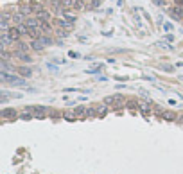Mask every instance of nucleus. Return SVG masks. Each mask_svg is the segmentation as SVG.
I'll return each mask as SVG.
<instances>
[{
  "mask_svg": "<svg viewBox=\"0 0 183 174\" xmlns=\"http://www.w3.org/2000/svg\"><path fill=\"white\" fill-rule=\"evenodd\" d=\"M0 79L6 81V83H9V84H13V86H24V84H25V79H20V77H16V75H9L6 70L0 72Z\"/></svg>",
  "mask_w": 183,
  "mask_h": 174,
  "instance_id": "f257e3e1",
  "label": "nucleus"
},
{
  "mask_svg": "<svg viewBox=\"0 0 183 174\" xmlns=\"http://www.w3.org/2000/svg\"><path fill=\"white\" fill-rule=\"evenodd\" d=\"M18 13H22L24 16H31V14H34V7L31 4H22L18 7Z\"/></svg>",
  "mask_w": 183,
  "mask_h": 174,
  "instance_id": "f03ea898",
  "label": "nucleus"
},
{
  "mask_svg": "<svg viewBox=\"0 0 183 174\" xmlns=\"http://www.w3.org/2000/svg\"><path fill=\"white\" fill-rule=\"evenodd\" d=\"M11 24H13V25H20V24H25V16L22 14V13L11 14Z\"/></svg>",
  "mask_w": 183,
  "mask_h": 174,
  "instance_id": "7ed1b4c3",
  "label": "nucleus"
},
{
  "mask_svg": "<svg viewBox=\"0 0 183 174\" xmlns=\"http://www.w3.org/2000/svg\"><path fill=\"white\" fill-rule=\"evenodd\" d=\"M9 45H13V38L9 34H2V38H0V49H7Z\"/></svg>",
  "mask_w": 183,
  "mask_h": 174,
  "instance_id": "20e7f679",
  "label": "nucleus"
},
{
  "mask_svg": "<svg viewBox=\"0 0 183 174\" xmlns=\"http://www.w3.org/2000/svg\"><path fill=\"white\" fill-rule=\"evenodd\" d=\"M34 16H36L38 20H41V22H49V20H50V13H49L47 9H41V11H38Z\"/></svg>",
  "mask_w": 183,
  "mask_h": 174,
  "instance_id": "39448f33",
  "label": "nucleus"
},
{
  "mask_svg": "<svg viewBox=\"0 0 183 174\" xmlns=\"http://www.w3.org/2000/svg\"><path fill=\"white\" fill-rule=\"evenodd\" d=\"M13 58H18L20 61H24V63H31V56L27 52H13Z\"/></svg>",
  "mask_w": 183,
  "mask_h": 174,
  "instance_id": "423d86ee",
  "label": "nucleus"
},
{
  "mask_svg": "<svg viewBox=\"0 0 183 174\" xmlns=\"http://www.w3.org/2000/svg\"><path fill=\"white\" fill-rule=\"evenodd\" d=\"M2 115L4 119H16L18 115H16V110H13V108H6V110H2Z\"/></svg>",
  "mask_w": 183,
  "mask_h": 174,
  "instance_id": "0eeeda50",
  "label": "nucleus"
},
{
  "mask_svg": "<svg viewBox=\"0 0 183 174\" xmlns=\"http://www.w3.org/2000/svg\"><path fill=\"white\" fill-rule=\"evenodd\" d=\"M11 38H13V41H18L20 40V36H22V32L18 31V27L16 25H11V29H9V32H7Z\"/></svg>",
  "mask_w": 183,
  "mask_h": 174,
  "instance_id": "6e6552de",
  "label": "nucleus"
},
{
  "mask_svg": "<svg viewBox=\"0 0 183 174\" xmlns=\"http://www.w3.org/2000/svg\"><path fill=\"white\" fill-rule=\"evenodd\" d=\"M171 14H172L176 20H181V18H183V7H179V6L171 7Z\"/></svg>",
  "mask_w": 183,
  "mask_h": 174,
  "instance_id": "1a4fd4ad",
  "label": "nucleus"
},
{
  "mask_svg": "<svg viewBox=\"0 0 183 174\" xmlns=\"http://www.w3.org/2000/svg\"><path fill=\"white\" fill-rule=\"evenodd\" d=\"M31 111H34L38 119H43L45 111H47V108H43V106H32V108H31Z\"/></svg>",
  "mask_w": 183,
  "mask_h": 174,
  "instance_id": "9d476101",
  "label": "nucleus"
},
{
  "mask_svg": "<svg viewBox=\"0 0 183 174\" xmlns=\"http://www.w3.org/2000/svg\"><path fill=\"white\" fill-rule=\"evenodd\" d=\"M95 111H97V117H104V115L108 113V104H106V102L99 104V106L95 108Z\"/></svg>",
  "mask_w": 183,
  "mask_h": 174,
  "instance_id": "9b49d317",
  "label": "nucleus"
},
{
  "mask_svg": "<svg viewBox=\"0 0 183 174\" xmlns=\"http://www.w3.org/2000/svg\"><path fill=\"white\" fill-rule=\"evenodd\" d=\"M54 25L56 27H63V29H70L72 27V22H68V20H56Z\"/></svg>",
  "mask_w": 183,
  "mask_h": 174,
  "instance_id": "f8f14e48",
  "label": "nucleus"
},
{
  "mask_svg": "<svg viewBox=\"0 0 183 174\" xmlns=\"http://www.w3.org/2000/svg\"><path fill=\"white\" fill-rule=\"evenodd\" d=\"M38 31H40V34H49V32H52V29H50V25L47 24V22H41V25L38 27Z\"/></svg>",
  "mask_w": 183,
  "mask_h": 174,
  "instance_id": "ddd939ff",
  "label": "nucleus"
},
{
  "mask_svg": "<svg viewBox=\"0 0 183 174\" xmlns=\"http://www.w3.org/2000/svg\"><path fill=\"white\" fill-rule=\"evenodd\" d=\"M156 45H158L160 49H165V50H171V49H172V47L169 45L167 40H160V41H156Z\"/></svg>",
  "mask_w": 183,
  "mask_h": 174,
  "instance_id": "4468645a",
  "label": "nucleus"
},
{
  "mask_svg": "<svg viewBox=\"0 0 183 174\" xmlns=\"http://www.w3.org/2000/svg\"><path fill=\"white\" fill-rule=\"evenodd\" d=\"M63 18H65V20H68V22H72V24L76 22V14H74V13H70V11H63Z\"/></svg>",
  "mask_w": 183,
  "mask_h": 174,
  "instance_id": "2eb2a0df",
  "label": "nucleus"
},
{
  "mask_svg": "<svg viewBox=\"0 0 183 174\" xmlns=\"http://www.w3.org/2000/svg\"><path fill=\"white\" fill-rule=\"evenodd\" d=\"M38 40H40V41L43 43V45H45V47H47V45H50V43H52V38H49L47 34H41V36H40Z\"/></svg>",
  "mask_w": 183,
  "mask_h": 174,
  "instance_id": "dca6fc26",
  "label": "nucleus"
},
{
  "mask_svg": "<svg viewBox=\"0 0 183 174\" xmlns=\"http://www.w3.org/2000/svg\"><path fill=\"white\" fill-rule=\"evenodd\" d=\"M18 72L24 75V77H31V74H32V70H31V68H27V67H20V68H18Z\"/></svg>",
  "mask_w": 183,
  "mask_h": 174,
  "instance_id": "f3484780",
  "label": "nucleus"
},
{
  "mask_svg": "<svg viewBox=\"0 0 183 174\" xmlns=\"http://www.w3.org/2000/svg\"><path fill=\"white\" fill-rule=\"evenodd\" d=\"M31 47H32L34 50H41V49H43L45 45H43V43H41L40 40H32V45H31Z\"/></svg>",
  "mask_w": 183,
  "mask_h": 174,
  "instance_id": "a211bd4d",
  "label": "nucleus"
},
{
  "mask_svg": "<svg viewBox=\"0 0 183 174\" xmlns=\"http://www.w3.org/2000/svg\"><path fill=\"white\" fill-rule=\"evenodd\" d=\"M63 7H76V0H61Z\"/></svg>",
  "mask_w": 183,
  "mask_h": 174,
  "instance_id": "6ab92c4d",
  "label": "nucleus"
},
{
  "mask_svg": "<svg viewBox=\"0 0 183 174\" xmlns=\"http://www.w3.org/2000/svg\"><path fill=\"white\" fill-rule=\"evenodd\" d=\"M140 110H142V113H149V110H151L149 102H140Z\"/></svg>",
  "mask_w": 183,
  "mask_h": 174,
  "instance_id": "aec40b11",
  "label": "nucleus"
},
{
  "mask_svg": "<svg viewBox=\"0 0 183 174\" xmlns=\"http://www.w3.org/2000/svg\"><path fill=\"white\" fill-rule=\"evenodd\" d=\"M164 119H165V120H174L176 115H174L172 111H164Z\"/></svg>",
  "mask_w": 183,
  "mask_h": 174,
  "instance_id": "412c9836",
  "label": "nucleus"
},
{
  "mask_svg": "<svg viewBox=\"0 0 183 174\" xmlns=\"http://www.w3.org/2000/svg\"><path fill=\"white\" fill-rule=\"evenodd\" d=\"M86 115H88V117H95V115H97L95 108H86Z\"/></svg>",
  "mask_w": 183,
  "mask_h": 174,
  "instance_id": "4be33fe9",
  "label": "nucleus"
},
{
  "mask_svg": "<svg viewBox=\"0 0 183 174\" xmlns=\"http://www.w3.org/2000/svg\"><path fill=\"white\" fill-rule=\"evenodd\" d=\"M76 115H86V108H83V106L76 108Z\"/></svg>",
  "mask_w": 183,
  "mask_h": 174,
  "instance_id": "5701e85b",
  "label": "nucleus"
},
{
  "mask_svg": "<svg viewBox=\"0 0 183 174\" xmlns=\"http://www.w3.org/2000/svg\"><path fill=\"white\" fill-rule=\"evenodd\" d=\"M56 34H58L59 38H66V36H68V32H66L65 29H58V31H56Z\"/></svg>",
  "mask_w": 183,
  "mask_h": 174,
  "instance_id": "b1692460",
  "label": "nucleus"
},
{
  "mask_svg": "<svg viewBox=\"0 0 183 174\" xmlns=\"http://www.w3.org/2000/svg\"><path fill=\"white\" fill-rule=\"evenodd\" d=\"M160 68L167 70V72H172V70H174V67H171V65H160Z\"/></svg>",
  "mask_w": 183,
  "mask_h": 174,
  "instance_id": "393cba45",
  "label": "nucleus"
},
{
  "mask_svg": "<svg viewBox=\"0 0 183 174\" xmlns=\"http://www.w3.org/2000/svg\"><path fill=\"white\" fill-rule=\"evenodd\" d=\"M164 31H174L172 24H169V22H165V24H164Z\"/></svg>",
  "mask_w": 183,
  "mask_h": 174,
  "instance_id": "a878e982",
  "label": "nucleus"
},
{
  "mask_svg": "<svg viewBox=\"0 0 183 174\" xmlns=\"http://www.w3.org/2000/svg\"><path fill=\"white\" fill-rule=\"evenodd\" d=\"M153 4L158 6V7H162V6H165V0H153Z\"/></svg>",
  "mask_w": 183,
  "mask_h": 174,
  "instance_id": "bb28decb",
  "label": "nucleus"
},
{
  "mask_svg": "<svg viewBox=\"0 0 183 174\" xmlns=\"http://www.w3.org/2000/svg\"><path fill=\"white\" fill-rule=\"evenodd\" d=\"M76 7H77V9H83V7H84V6H83V0H76Z\"/></svg>",
  "mask_w": 183,
  "mask_h": 174,
  "instance_id": "cd10ccee",
  "label": "nucleus"
},
{
  "mask_svg": "<svg viewBox=\"0 0 183 174\" xmlns=\"http://www.w3.org/2000/svg\"><path fill=\"white\" fill-rule=\"evenodd\" d=\"M22 119H24V120H29V119H32V115H31V113H24V115H22Z\"/></svg>",
  "mask_w": 183,
  "mask_h": 174,
  "instance_id": "c85d7f7f",
  "label": "nucleus"
},
{
  "mask_svg": "<svg viewBox=\"0 0 183 174\" xmlns=\"http://www.w3.org/2000/svg\"><path fill=\"white\" fill-rule=\"evenodd\" d=\"M165 40H167V41H169V43H172V41H174V36H172V34H169V36H167V38H165Z\"/></svg>",
  "mask_w": 183,
  "mask_h": 174,
  "instance_id": "c756f323",
  "label": "nucleus"
},
{
  "mask_svg": "<svg viewBox=\"0 0 183 174\" xmlns=\"http://www.w3.org/2000/svg\"><path fill=\"white\" fill-rule=\"evenodd\" d=\"M68 56H70V58H79V54H77V52H70Z\"/></svg>",
  "mask_w": 183,
  "mask_h": 174,
  "instance_id": "7c9ffc66",
  "label": "nucleus"
},
{
  "mask_svg": "<svg viewBox=\"0 0 183 174\" xmlns=\"http://www.w3.org/2000/svg\"><path fill=\"white\" fill-rule=\"evenodd\" d=\"M176 6H179V7H183V0H176Z\"/></svg>",
  "mask_w": 183,
  "mask_h": 174,
  "instance_id": "2f4dec72",
  "label": "nucleus"
}]
</instances>
